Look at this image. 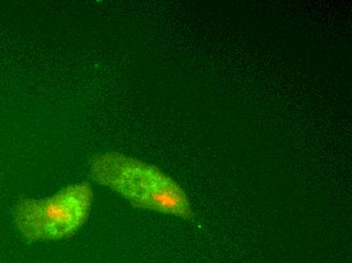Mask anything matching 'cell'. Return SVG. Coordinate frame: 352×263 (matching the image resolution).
Listing matches in <instances>:
<instances>
[{"label": "cell", "instance_id": "cell-1", "mask_svg": "<svg viewBox=\"0 0 352 263\" xmlns=\"http://www.w3.org/2000/svg\"><path fill=\"white\" fill-rule=\"evenodd\" d=\"M98 185L109 187L133 207L151 209L184 220L194 217L184 188L156 166L116 152L98 154L90 163Z\"/></svg>", "mask_w": 352, "mask_h": 263}, {"label": "cell", "instance_id": "cell-2", "mask_svg": "<svg viewBox=\"0 0 352 263\" xmlns=\"http://www.w3.org/2000/svg\"><path fill=\"white\" fill-rule=\"evenodd\" d=\"M92 203L91 185L75 183L50 198L19 201L14 207V224L30 242L69 238L87 223Z\"/></svg>", "mask_w": 352, "mask_h": 263}]
</instances>
